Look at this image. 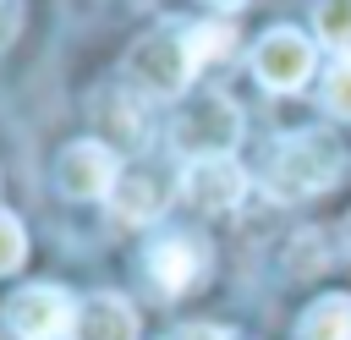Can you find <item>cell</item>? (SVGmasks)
Wrapping results in <instances>:
<instances>
[{
    "instance_id": "7c38bea8",
    "label": "cell",
    "mask_w": 351,
    "mask_h": 340,
    "mask_svg": "<svg viewBox=\"0 0 351 340\" xmlns=\"http://www.w3.org/2000/svg\"><path fill=\"white\" fill-rule=\"evenodd\" d=\"M230 38H236V33H230L225 22H192V27H186V49H192L197 71H203L208 60H225V55H230Z\"/></svg>"
},
{
    "instance_id": "8fae6325",
    "label": "cell",
    "mask_w": 351,
    "mask_h": 340,
    "mask_svg": "<svg viewBox=\"0 0 351 340\" xmlns=\"http://www.w3.org/2000/svg\"><path fill=\"white\" fill-rule=\"evenodd\" d=\"M302 340H351V296H324L302 318Z\"/></svg>"
},
{
    "instance_id": "30bf717a",
    "label": "cell",
    "mask_w": 351,
    "mask_h": 340,
    "mask_svg": "<svg viewBox=\"0 0 351 340\" xmlns=\"http://www.w3.org/2000/svg\"><path fill=\"white\" fill-rule=\"evenodd\" d=\"M110 203H115V214H121L126 225H143V219H154V214L165 208V181H159L154 170H126V175L115 181Z\"/></svg>"
},
{
    "instance_id": "9a60e30c",
    "label": "cell",
    "mask_w": 351,
    "mask_h": 340,
    "mask_svg": "<svg viewBox=\"0 0 351 340\" xmlns=\"http://www.w3.org/2000/svg\"><path fill=\"white\" fill-rule=\"evenodd\" d=\"M22 252H27V236H22L16 214H5V208H0V274H11V269L22 263Z\"/></svg>"
},
{
    "instance_id": "8992f818",
    "label": "cell",
    "mask_w": 351,
    "mask_h": 340,
    "mask_svg": "<svg viewBox=\"0 0 351 340\" xmlns=\"http://www.w3.org/2000/svg\"><path fill=\"white\" fill-rule=\"evenodd\" d=\"M121 175H126V170L115 165V154H110L99 137H82V143H71V148L55 159V186H60L66 197H77V203L110 197Z\"/></svg>"
},
{
    "instance_id": "5b68a950",
    "label": "cell",
    "mask_w": 351,
    "mask_h": 340,
    "mask_svg": "<svg viewBox=\"0 0 351 340\" xmlns=\"http://www.w3.org/2000/svg\"><path fill=\"white\" fill-rule=\"evenodd\" d=\"M252 77L274 93H296L307 77H313V38L296 33V27H274L258 38L252 49Z\"/></svg>"
},
{
    "instance_id": "6da1fadb",
    "label": "cell",
    "mask_w": 351,
    "mask_h": 340,
    "mask_svg": "<svg viewBox=\"0 0 351 340\" xmlns=\"http://www.w3.org/2000/svg\"><path fill=\"white\" fill-rule=\"evenodd\" d=\"M346 170V148L335 132L313 126V132H291L280 137L274 159H269V192L296 203V197H313V192H329Z\"/></svg>"
},
{
    "instance_id": "52a82bcc",
    "label": "cell",
    "mask_w": 351,
    "mask_h": 340,
    "mask_svg": "<svg viewBox=\"0 0 351 340\" xmlns=\"http://www.w3.org/2000/svg\"><path fill=\"white\" fill-rule=\"evenodd\" d=\"M181 197L203 214H230L247 197V170L236 159H192L181 170Z\"/></svg>"
},
{
    "instance_id": "7a4b0ae2",
    "label": "cell",
    "mask_w": 351,
    "mask_h": 340,
    "mask_svg": "<svg viewBox=\"0 0 351 340\" xmlns=\"http://www.w3.org/2000/svg\"><path fill=\"white\" fill-rule=\"evenodd\" d=\"M170 143L186 154V165L192 159H230V148L241 143V110L225 93H203L176 115Z\"/></svg>"
},
{
    "instance_id": "277c9868",
    "label": "cell",
    "mask_w": 351,
    "mask_h": 340,
    "mask_svg": "<svg viewBox=\"0 0 351 340\" xmlns=\"http://www.w3.org/2000/svg\"><path fill=\"white\" fill-rule=\"evenodd\" d=\"M5 329L16 340H71L77 329V307L60 285H22L5 302Z\"/></svg>"
},
{
    "instance_id": "ac0fdd59",
    "label": "cell",
    "mask_w": 351,
    "mask_h": 340,
    "mask_svg": "<svg viewBox=\"0 0 351 340\" xmlns=\"http://www.w3.org/2000/svg\"><path fill=\"white\" fill-rule=\"evenodd\" d=\"M214 5H241V0H214Z\"/></svg>"
},
{
    "instance_id": "4fadbf2b",
    "label": "cell",
    "mask_w": 351,
    "mask_h": 340,
    "mask_svg": "<svg viewBox=\"0 0 351 340\" xmlns=\"http://www.w3.org/2000/svg\"><path fill=\"white\" fill-rule=\"evenodd\" d=\"M313 27H318L324 44H335L340 55H351V0H318Z\"/></svg>"
},
{
    "instance_id": "9c48e42d",
    "label": "cell",
    "mask_w": 351,
    "mask_h": 340,
    "mask_svg": "<svg viewBox=\"0 0 351 340\" xmlns=\"http://www.w3.org/2000/svg\"><path fill=\"white\" fill-rule=\"evenodd\" d=\"M71 340H137V313L121 296H88L77 307Z\"/></svg>"
},
{
    "instance_id": "ba28073f",
    "label": "cell",
    "mask_w": 351,
    "mask_h": 340,
    "mask_svg": "<svg viewBox=\"0 0 351 340\" xmlns=\"http://www.w3.org/2000/svg\"><path fill=\"white\" fill-rule=\"evenodd\" d=\"M148 274H154L159 291L181 296V291H192V285L203 280V247H197L192 236H165V241H154V252H148Z\"/></svg>"
},
{
    "instance_id": "5bb4252c",
    "label": "cell",
    "mask_w": 351,
    "mask_h": 340,
    "mask_svg": "<svg viewBox=\"0 0 351 340\" xmlns=\"http://www.w3.org/2000/svg\"><path fill=\"white\" fill-rule=\"evenodd\" d=\"M324 110L340 115V121H351V55H340L329 66V77H324Z\"/></svg>"
},
{
    "instance_id": "e0dca14e",
    "label": "cell",
    "mask_w": 351,
    "mask_h": 340,
    "mask_svg": "<svg viewBox=\"0 0 351 340\" xmlns=\"http://www.w3.org/2000/svg\"><path fill=\"white\" fill-rule=\"evenodd\" d=\"M340 241H346V252H351V219H346V230H340Z\"/></svg>"
},
{
    "instance_id": "2e32d148",
    "label": "cell",
    "mask_w": 351,
    "mask_h": 340,
    "mask_svg": "<svg viewBox=\"0 0 351 340\" xmlns=\"http://www.w3.org/2000/svg\"><path fill=\"white\" fill-rule=\"evenodd\" d=\"M170 340H230L225 329H214V324H186V329H176Z\"/></svg>"
},
{
    "instance_id": "3957f363",
    "label": "cell",
    "mask_w": 351,
    "mask_h": 340,
    "mask_svg": "<svg viewBox=\"0 0 351 340\" xmlns=\"http://www.w3.org/2000/svg\"><path fill=\"white\" fill-rule=\"evenodd\" d=\"M126 71H132V82H137L143 93L170 99V93H181V88L192 82L197 60H192V49H186V33H148V38L132 49Z\"/></svg>"
}]
</instances>
